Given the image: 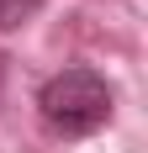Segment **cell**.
<instances>
[{"mask_svg":"<svg viewBox=\"0 0 148 153\" xmlns=\"http://www.w3.org/2000/svg\"><path fill=\"white\" fill-rule=\"evenodd\" d=\"M0 95H5V53H0Z\"/></svg>","mask_w":148,"mask_h":153,"instance_id":"3","label":"cell"},{"mask_svg":"<svg viewBox=\"0 0 148 153\" xmlns=\"http://www.w3.org/2000/svg\"><path fill=\"white\" fill-rule=\"evenodd\" d=\"M37 111L58 137H90L111 122V85L95 69H64L43 85Z\"/></svg>","mask_w":148,"mask_h":153,"instance_id":"1","label":"cell"},{"mask_svg":"<svg viewBox=\"0 0 148 153\" xmlns=\"http://www.w3.org/2000/svg\"><path fill=\"white\" fill-rule=\"evenodd\" d=\"M37 11H43V0H0V32H21Z\"/></svg>","mask_w":148,"mask_h":153,"instance_id":"2","label":"cell"}]
</instances>
